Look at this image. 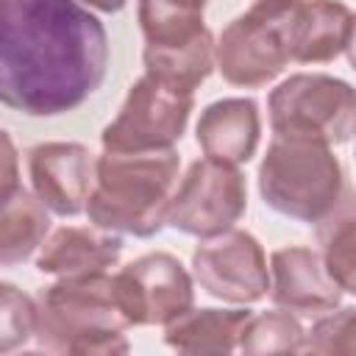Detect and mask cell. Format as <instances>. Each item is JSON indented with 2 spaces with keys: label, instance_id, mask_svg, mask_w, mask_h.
<instances>
[{
  "label": "cell",
  "instance_id": "obj_24",
  "mask_svg": "<svg viewBox=\"0 0 356 356\" xmlns=\"http://www.w3.org/2000/svg\"><path fill=\"white\" fill-rule=\"evenodd\" d=\"M81 6H86V8H95V11H103V14H114V11H120L128 0H78Z\"/></svg>",
  "mask_w": 356,
  "mask_h": 356
},
{
  "label": "cell",
  "instance_id": "obj_8",
  "mask_svg": "<svg viewBox=\"0 0 356 356\" xmlns=\"http://www.w3.org/2000/svg\"><path fill=\"white\" fill-rule=\"evenodd\" d=\"M270 131H303L342 145L353 134V89L325 72H295L267 97Z\"/></svg>",
  "mask_w": 356,
  "mask_h": 356
},
{
  "label": "cell",
  "instance_id": "obj_18",
  "mask_svg": "<svg viewBox=\"0 0 356 356\" xmlns=\"http://www.w3.org/2000/svg\"><path fill=\"white\" fill-rule=\"evenodd\" d=\"M209 0H139L136 17L150 47H178L206 31L203 8Z\"/></svg>",
  "mask_w": 356,
  "mask_h": 356
},
{
  "label": "cell",
  "instance_id": "obj_12",
  "mask_svg": "<svg viewBox=\"0 0 356 356\" xmlns=\"http://www.w3.org/2000/svg\"><path fill=\"white\" fill-rule=\"evenodd\" d=\"M270 298L275 306L298 314H320L339 306V286L328 278L320 256L309 248L289 245L270 256Z\"/></svg>",
  "mask_w": 356,
  "mask_h": 356
},
{
  "label": "cell",
  "instance_id": "obj_16",
  "mask_svg": "<svg viewBox=\"0 0 356 356\" xmlns=\"http://www.w3.org/2000/svg\"><path fill=\"white\" fill-rule=\"evenodd\" d=\"M248 320V309H186L181 317L167 323L164 339L170 348L186 353L234 350Z\"/></svg>",
  "mask_w": 356,
  "mask_h": 356
},
{
  "label": "cell",
  "instance_id": "obj_7",
  "mask_svg": "<svg viewBox=\"0 0 356 356\" xmlns=\"http://www.w3.org/2000/svg\"><path fill=\"white\" fill-rule=\"evenodd\" d=\"M248 211V186L234 164L197 159L189 164L181 184H175L164 225L209 239L239 222Z\"/></svg>",
  "mask_w": 356,
  "mask_h": 356
},
{
  "label": "cell",
  "instance_id": "obj_6",
  "mask_svg": "<svg viewBox=\"0 0 356 356\" xmlns=\"http://www.w3.org/2000/svg\"><path fill=\"white\" fill-rule=\"evenodd\" d=\"M195 92L145 72L125 95L117 117L103 128V150L142 153L172 147L189 122Z\"/></svg>",
  "mask_w": 356,
  "mask_h": 356
},
{
  "label": "cell",
  "instance_id": "obj_10",
  "mask_svg": "<svg viewBox=\"0 0 356 356\" xmlns=\"http://www.w3.org/2000/svg\"><path fill=\"white\" fill-rule=\"evenodd\" d=\"M195 281L225 303H256L270 289V270L261 242L250 231L228 228L200 242L192 253Z\"/></svg>",
  "mask_w": 356,
  "mask_h": 356
},
{
  "label": "cell",
  "instance_id": "obj_2",
  "mask_svg": "<svg viewBox=\"0 0 356 356\" xmlns=\"http://www.w3.org/2000/svg\"><path fill=\"white\" fill-rule=\"evenodd\" d=\"M178 170L181 159L172 147L142 153L103 150L95 159V181L83 206L89 222L114 234H159L178 184Z\"/></svg>",
  "mask_w": 356,
  "mask_h": 356
},
{
  "label": "cell",
  "instance_id": "obj_3",
  "mask_svg": "<svg viewBox=\"0 0 356 356\" xmlns=\"http://www.w3.org/2000/svg\"><path fill=\"white\" fill-rule=\"evenodd\" d=\"M259 195L273 211L317 225L345 195V175L334 145L317 134L273 131L259 164Z\"/></svg>",
  "mask_w": 356,
  "mask_h": 356
},
{
  "label": "cell",
  "instance_id": "obj_22",
  "mask_svg": "<svg viewBox=\"0 0 356 356\" xmlns=\"http://www.w3.org/2000/svg\"><path fill=\"white\" fill-rule=\"evenodd\" d=\"M36 334V303L14 284L0 281V350H14Z\"/></svg>",
  "mask_w": 356,
  "mask_h": 356
},
{
  "label": "cell",
  "instance_id": "obj_20",
  "mask_svg": "<svg viewBox=\"0 0 356 356\" xmlns=\"http://www.w3.org/2000/svg\"><path fill=\"white\" fill-rule=\"evenodd\" d=\"M320 225V242H323V267L328 278L342 289L353 292V211H350V197L345 195L339 206L317 222Z\"/></svg>",
  "mask_w": 356,
  "mask_h": 356
},
{
  "label": "cell",
  "instance_id": "obj_15",
  "mask_svg": "<svg viewBox=\"0 0 356 356\" xmlns=\"http://www.w3.org/2000/svg\"><path fill=\"white\" fill-rule=\"evenodd\" d=\"M353 11L342 0H306L295 64H325L350 50Z\"/></svg>",
  "mask_w": 356,
  "mask_h": 356
},
{
  "label": "cell",
  "instance_id": "obj_9",
  "mask_svg": "<svg viewBox=\"0 0 356 356\" xmlns=\"http://www.w3.org/2000/svg\"><path fill=\"white\" fill-rule=\"evenodd\" d=\"M128 325H167L192 309V278L170 253H145L111 275Z\"/></svg>",
  "mask_w": 356,
  "mask_h": 356
},
{
  "label": "cell",
  "instance_id": "obj_14",
  "mask_svg": "<svg viewBox=\"0 0 356 356\" xmlns=\"http://www.w3.org/2000/svg\"><path fill=\"white\" fill-rule=\"evenodd\" d=\"M122 253V239L100 225H61L42 245L36 270L50 275L95 273L111 267Z\"/></svg>",
  "mask_w": 356,
  "mask_h": 356
},
{
  "label": "cell",
  "instance_id": "obj_13",
  "mask_svg": "<svg viewBox=\"0 0 356 356\" xmlns=\"http://www.w3.org/2000/svg\"><path fill=\"white\" fill-rule=\"evenodd\" d=\"M197 145L206 159L245 164L253 159L261 136L259 106L250 97H222L203 108L197 120Z\"/></svg>",
  "mask_w": 356,
  "mask_h": 356
},
{
  "label": "cell",
  "instance_id": "obj_19",
  "mask_svg": "<svg viewBox=\"0 0 356 356\" xmlns=\"http://www.w3.org/2000/svg\"><path fill=\"white\" fill-rule=\"evenodd\" d=\"M214 67V42L209 28L186 44L178 47H150L145 44V72L178 83L184 89H197Z\"/></svg>",
  "mask_w": 356,
  "mask_h": 356
},
{
  "label": "cell",
  "instance_id": "obj_4",
  "mask_svg": "<svg viewBox=\"0 0 356 356\" xmlns=\"http://www.w3.org/2000/svg\"><path fill=\"white\" fill-rule=\"evenodd\" d=\"M122 328H128V323L106 270L58 275V281L39 295L36 337L44 348L72 353L128 350Z\"/></svg>",
  "mask_w": 356,
  "mask_h": 356
},
{
  "label": "cell",
  "instance_id": "obj_11",
  "mask_svg": "<svg viewBox=\"0 0 356 356\" xmlns=\"http://www.w3.org/2000/svg\"><path fill=\"white\" fill-rule=\"evenodd\" d=\"M28 178L44 209L75 217L83 211L95 181V153L81 142L33 145L28 150Z\"/></svg>",
  "mask_w": 356,
  "mask_h": 356
},
{
  "label": "cell",
  "instance_id": "obj_17",
  "mask_svg": "<svg viewBox=\"0 0 356 356\" xmlns=\"http://www.w3.org/2000/svg\"><path fill=\"white\" fill-rule=\"evenodd\" d=\"M50 231V217L42 200L19 189L0 206V264L25 261Z\"/></svg>",
  "mask_w": 356,
  "mask_h": 356
},
{
  "label": "cell",
  "instance_id": "obj_5",
  "mask_svg": "<svg viewBox=\"0 0 356 356\" xmlns=\"http://www.w3.org/2000/svg\"><path fill=\"white\" fill-rule=\"evenodd\" d=\"M306 0H253L214 44V64L231 86L259 89L298 58Z\"/></svg>",
  "mask_w": 356,
  "mask_h": 356
},
{
  "label": "cell",
  "instance_id": "obj_21",
  "mask_svg": "<svg viewBox=\"0 0 356 356\" xmlns=\"http://www.w3.org/2000/svg\"><path fill=\"white\" fill-rule=\"evenodd\" d=\"M242 350H300L303 328L286 309H270L259 317L250 314V320L242 328L239 337Z\"/></svg>",
  "mask_w": 356,
  "mask_h": 356
},
{
  "label": "cell",
  "instance_id": "obj_23",
  "mask_svg": "<svg viewBox=\"0 0 356 356\" xmlns=\"http://www.w3.org/2000/svg\"><path fill=\"white\" fill-rule=\"evenodd\" d=\"M22 189L19 184V156L11 136L0 128V206Z\"/></svg>",
  "mask_w": 356,
  "mask_h": 356
},
{
  "label": "cell",
  "instance_id": "obj_1",
  "mask_svg": "<svg viewBox=\"0 0 356 356\" xmlns=\"http://www.w3.org/2000/svg\"><path fill=\"white\" fill-rule=\"evenodd\" d=\"M108 39L78 0H0V103L56 117L103 81Z\"/></svg>",
  "mask_w": 356,
  "mask_h": 356
}]
</instances>
